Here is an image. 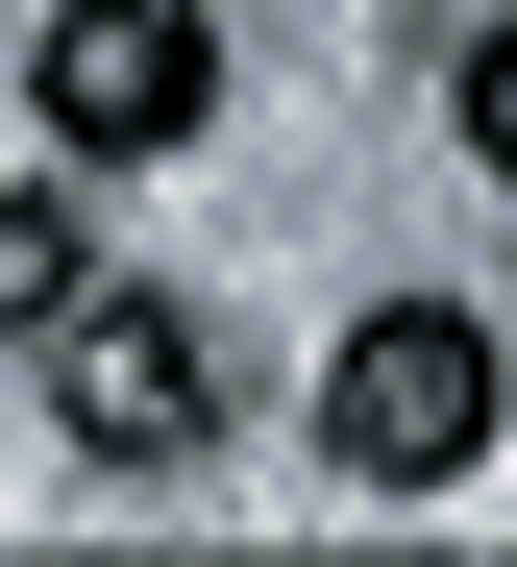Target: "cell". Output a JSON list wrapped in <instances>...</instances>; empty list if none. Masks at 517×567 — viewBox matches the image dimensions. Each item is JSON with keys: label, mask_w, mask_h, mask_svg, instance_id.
Masks as SVG:
<instances>
[{"label": "cell", "mask_w": 517, "mask_h": 567, "mask_svg": "<svg viewBox=\"0 0 517 567\" xmlns=\"http://www.w3.org/2000/svg\"><path fill=\"white\" fill-rule=\"evenodd\" d=\"M74 297H99V247H74V198H0V321H25V346H50Z\"/></svg>", "instance_id": "277c9868"}, {"label": "cell", "mask_w": 517, "mask_h": 567, "mask_svg": "<svg viewBox=\"0 0 517 567\" xmlns=\"http://www.w3.org/2000/svg\"><path fill=\"white\" fill-rule=\"evenodd\" d=\"M25 100H50L74 173H148V148L223 124V25H197V0H50V25H25Z\"/></svg>", "instance_id": "7a4b0ae2"}, {"label": "cell", "mask_w": 517, "mask_h": 567, "mask_svg": "<svg viewBox=\"0 0 517 567\" xmlns=\"http://www.w3.org/2000/svg\"><path fill=\"white\" fill-rule=\"evenodd\" d=\"M50 420L99 468H197L223 444V346H197V297H74L50 321Z\"/></svg>", "instance_id": "3957f363"}, {"label": "cell", "mask_w": 517, "mask_h": 567, "mask_svg": "<svg viewBox=\"0 0 517 567\" xmlns=\"http://www.w3.org/2000/svg\"><path fill=\"white\" fill-rule=\"evenodd\" d=\"M321 444L370 468V494L493 468V321H468V297H370V321L321 346Z\"/></svg>", "instance_id": "6da1fadb"}, {"label": "cell", "mask_w": 517, "mask_h": 567, "mask_svg": "<svg viewBox=\"0 0 517 567\" xmlns=\"http://www.w3.org/2000/svg\"><path fill=\"white\" fill-rule=\"evenodd\" d=\"M444 124H468V173H493V198H517V0H493V25H468V74H444Z\"/></svg>", "instance_id": "5b68a950"}]
</instances>
